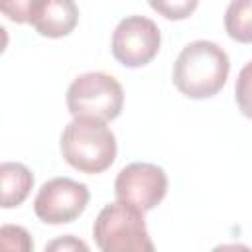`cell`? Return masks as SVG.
<instances>
[{
    "instance_id": "cell-12",
    "label": "cell",
    "mask_w": 252,
    "mask_h": 252,
    "mask_svg": "<svg viewBox=\"0 0 252 252\" xmlns=\"http://www.w3.org/2000/svg\"><path fill=\"white\" fill-rule=\"evenodd\" d=\"M234 96H236V104L240 112L252 118V61H248L240 69L236 87H234Z\"/></svg>"
},
{
    "instance_id": "cell-1",
    "label": "cell",
    "mask_w": 252,
    "mask_h": 252,
    "mask_svg": "<svg viewBox=\"0 0 252 252\" xmlns=\"http://www.w3.org/2000/svg\"><path fill=\"white\" fill-rule=\"evenodd\" d=\"M230 61L222 47L209 39L187 43L173 63V85L189 98L217 94L228 77Z\"/></svg>"
},
{
    "instance_id": "cell-7",
    "label": "cell",
    "mask_w": 252,
    "mask_h": 252,
    "mask_svg": "<svg viewBox=\"0 0 252 252\" xmlns=\"http://www.w3.org/2000/svg\"><path fill=\"white\" fill-rule=\"evenodd\" d=\"M89 187L71 177H53L41 185L33 199V211L47 224L75 220L89 203Z\"/></svg>"
},
{
    "instance_id": "cell-4",
    "label": "cell",
    "mask_w": 252,
    "mask_h": 252,
    "mask_svg": "<svg viewBox=\"0 0 252 252\" xmlns=\"http://www.w3.org/2000/svg\"><path fill=\"white\" fill-rule=\"evenodd\" d=\"M124 104L122 85L106 73H83L67 89V108L73 118H93L100 122L114 120Z\"/></svg>"
},
{
    "instance_id": "cell-5",
    "label": "cell",
    "mask_w": 252,
    "mask_h": 252,
    "mask_svg": "<svg viewBox=\"0 0 252 252\" xmlns=\"http://www.w3.org/2000/svg\"><path fill=\"white\" fill-rule=\"evenodd\" d=\"M159 28L146 16H126L112 32V55L126 67H142L159 51Z\"/></svg>"
},
{
    "instance_id": "cell-11",
    "label": "cell",
    "mask_w": 252,
    "mask_h": 252,
    "mask_svg": "<svg viewBox=\"0 0 252 252\" xmlns=\"http://www.w3.org/2000/svg\"><path fill=\"white\" fill-rule=\"evenodd\" d=\"M0 248L2 252H33V240L24 226L2 224L0 226Z\"/></svg>"
},
{
    "instance_id": "cell-15",
    "label": "cell",
    "mask_w": 252,
    "mask_h": 252,
    "mask_svg": "<svg viewBox=\"0 0 252 252\" xmlns=\"http://www.w3.org/2000/svg\"><path fill=\"white\" fill-rule=\"evenodd\" d=\"M0 10L14 22H30V10H32V0L26 2H4L0 4Z\"/></svg>"
},
{
    "instance_id": "cell-2",
    "label": "cell",
    "mask_w": 252,
    "mask_h": 252,
    "mask_svg": "<svg viewBox=\"0 0 252 252\" xmlns=\"http://www.w3.org/2000/svg\"><path fill=\"white\" fill-rule=\"evenodd\" d=\"M61 154L71 167L89 175L100 173L116 158V138L100 120L73 118L61 134Z\"/></svg>"
},
{
    "instance_id": "cell-8",
    "label": "cell",
    "mask_w": 252,
    "mask_h": 252,
    "mask_svg": "<svg viewBox=\"0 0 252 252\" xmlns=\"http://www.w3.org/2000/svg\"><path fill=\"white\" fill-rule=\"evenodd\" d=\"M79 8L71 0H32L30 24L45 37H63L73 32Z\"/></svg>"
},
{
    "instance_id": "cell-13",
    "label": "cell",
    "mask_w": 252,
    "mask_h": 252,
    "mask_svg": "<svg viewBox=\"0 0 252 252\" xmlns=\"http://www.w3.org/2000/svg\"><path fill=\"white\" fill-rule=\"evenodd\" d=\"M43 252H91L87 242L73 234H63L47 242Z\"/></svg>"
},
{
    "instance_id": "cell-10",
    "label": "cell",
    "mask_w": 252,
    "mask_h": 252,
    "mask_svg": "<svg viewBox=\"0 0 252 252\" xmlns=\"http://www.w3.org/2000/svg\"><path fill=\"white\" fill-rule=\"evenodd\" d=\"M224 28L232 39L252 43V0H232L224 12Z\"/></svg>"
},
{
    "instance_id": "cell-9",
    "label": "cell",
    "mask_w": 252,
    "mask_h": 252,
    "mask_svg": "<svg viewBox=\"0 0 252 252\" xmlns=\"http://www.w3.org/2000/svg\"><path fill=\"white\" fill-rule=\"evenodd\" d=\"M0 185H2V207L12 209L24 203V199L28 197L33 185V175L24 163L4 161L0 165Z\"/></svg>"
},
{
    "instance_id": "cell-6",
    "label": "cell",
    "mask_w": 252,
    "mask_h": 252,
    "mask_svg": "<svg viewBox=\"0 0 252 252\" xmlns=\"http://www.w3.org/2000/svg\"><path fill=\"white\" fill-rule=\"evenodd\" d=\"M116 199L146 213L161 203L167 193L165 171L148 161H134L120 169L114 181Z\"/></svg>"
},
{
    "instance_id": "cell-3",
    "label": "cell",
    "mask_w": 252,
    "mask_h": 252,
    "mask_svg": "<svg viewBox=\"0 0 252 252\" xmlns=\"http://www.w3.org/2000/svg\"><path fill=\"white\" fill-rule=\"evenodd\" d=\"M93 236L100 252H156L144 213L122 201L108 203L98 213Z\"/></svg>"
},
{
    "instance_id": "cell-16",
    "label": "cell",
    "mask_w": 252,
    "mask_h": 252,
    "mask_svg": "<svg viewBox=\"0 0 252 252\" xmlns=\"http://www.w3.org/2000/svg\"><path fill=\"white\" fill-rule=\"evenodd\" d=\"M211 252H252L246 244H219V246H215Z\"/></svg>"
},
{
    "instance_id": "cell-14",
    "label": "cell",
    "mask_w": 252,
    "mask_h": 252,
    "mask_svg": "<svg viewBox=\"0 0 252 252\" xmlns=\"http://www.w3.org/2000/svg\"><path fill=\"white\" fill-rule=\"evenodd\" d=\"M150 6L169 20H181L197 8V2H150Z\"/></svg>"
}]
</instances>
